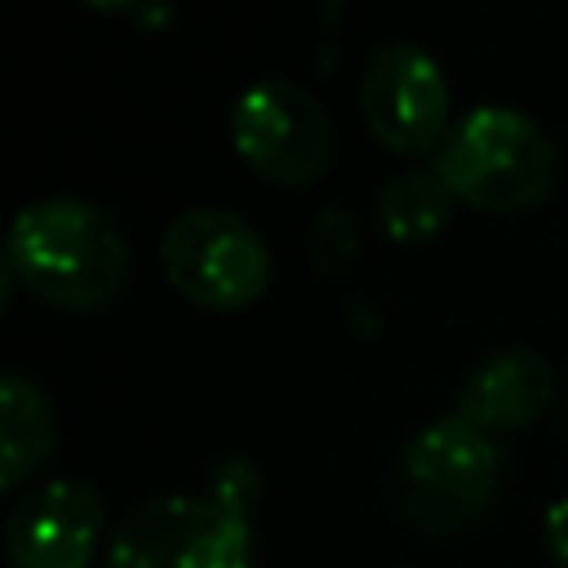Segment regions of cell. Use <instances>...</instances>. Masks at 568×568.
Wrapping results in <instances>:
<instances>
[{
  "instance_id": "3957f363",
  "label": "cell",
  "mask_w": 568,
  "mask_h": 568,
  "mask_svg": "<svg viewBox=\"0 0 568 568\" xmlns=\"http://www.w3.org/2000/svg\"><path fill=\"white\" fill-rule=\"evenodd\" d=\"M497 444L448 413L426 422L395 462V506L413 528L453 532L470 524L497 488Z\"/></svg>"
},
{
  "instance_id": "52a82bcc",
  "label": "cell",
  "mask_w": 568,
  "mask_h": 568,
  "mask_svg": "<svg viewBox=\"0 0 568 568\" xmlns=\"http://www.w3.org/2000/svg\"><path fill=\"white\" fill-rule=\"evenodd\" d=\"M448 75L413 40H386L373 49L359 75V111L373 138L390 151H435L448 124Z\"/></svg>"
},
{
  "instance_id": "8fae6325",
  "label": "cell",
  "mask_w": 568,
  "mask_h": 568,
  "mask_svg": "<svg viewBox=\"0 0 568 568\" xmlns=\"http://www.w3.org/2000/svg\"><path fill=\"white\" fill-rule=\"evenodd\" d=\"M448 209H453L448 182L439 173H422V169H408V173L390 178L377 195V217H382V231L390 240L435 235L448 222Z\"/></svg>"
},
{
  "instance_id": "4fadbf2b",
  "label": "cell",
  "mask_w": 568,
  "mask_h": 568,
  "mask_svg": "<svg viewBox=\"0 0 568 568\" xmlns=\"http://www.w3.org/2000/svg\"><path fill=\"white\" fill-rule=\"evenodd\" d=\"M84 4H93V9H129L133 0H84Z\"/></svg>"
},
{
  "instance_id": "8992f818",
  "label": "cell",
  "mask_w": 568,
  "mask_h": 568,
  "mask_svg": "<svg viewBox=\"0 0 568 568\" xmlns=\"http://www.w3.org/2000/svg\"><path fill=\"white\" fill-rule=\"evenodd\" d=\"M231 142L248 169L271 182L302 186L324 173L333 155V120L315 93L293 80L266 75L231 106Z\"/></svg>"
},
{
  "instance_id": "30bf717a",
  "label": "cell",
  "mask_w": 568,
  "mask_h": 568,
  "mask_svg": "<svg viewBox=\"0 0 568 568\" xmlns=\"http://www.w3.org/2000/svg\"><path fill=\"white\" fill-rule=\"evenodd\" d=\"M53 408L27 373L0 377V488H18L53 453Z\"/></svg>"
},
{
  "instance_id": "ba28073f",
  "label": "cell",
  "mask_w": 568,
  "mask_h": 568,
  "mask_svg": "<svg viewBox=\"0 0 568 568\" xmlns=\"http://www.w3.org/2000/svg\"><path fill=\"white\" fill-rule=\"evenodd\" d=\"M106 532V510L93 484H36L4 519V559L13 568H89Z\"/></svg>"
},
{
  "instance_id": "6da1fadb",
  "label": "cell",
  "mask_w": 568,
  "mask_h": 568,
  "mask_svg": "<svg viewBox=\"0 0 568 568\" xmlns=\"http://www.w3.org/2000/svg\"><path fill=\"white\" fill-rule=\"evenodd\" d=\"M4 266L53 306H102L129 275L120 226L80 195H44L18 209L4 244Z\"/></svg>"
},
{
  "instance_id": "5b68a950",
  "label": "cell",
  "mask_w": 568,
  "mask_h": 568,
  "mask_svg": "<svg viewBox=\"0 0 568 568\" xmlns=\"http://www.w3.org/2000/svg\"><path fill=\"white\" fill-rule=\"evenodd\" d=\"M160 262L182 297L213 311L248 306L271 284V253L257 226L213 204H195L164 226Z\"/></svg>"
},
{
  "instance_id": "9c48e42d",
  "label": "cell",
  "mask_w": 568,
  "mask_h": 568,
  "mask_svg": "<svg viewBox=\"0 0 568 568\" xmlns=\"http://www.w3.org/2000/svg\"><path fill=\"white\" fill-rule=\"evenodd\" d=\"M550 399H555V368L546 364V355L528 346H506L484 355L466 373L457 390V417H466L484 435L524 430L550 408Z\"/></svg>"
},
{
  "instance_id": "7c38bea8",
  "label": "cell",
  "mask_w": 568,
  "mask_h": 568,
  "mask_svg": "<svg viewBox=\"0 0 568 568\" xmlns=\"http://www.w3.org/2000/svg\"><path fill=\"white\" fill-rule=\"evenodd\" d=\"M541 528H546V546H550L555 564L568 568V497H555V501L546 506Z\"/></svg>"
},
{
  "instance_id": "277c9868",
  "label": "cell",
  "mask_w": 568,
  "mask_h": 568,
  "mask_svg": "<svg viewBox=\"0 0 568 568\" xmlns=\"http://www.w3.org/2000/svg\"><path fill=\"white\" fill-rule=\"evenodd\" d=\"M106 568H253L248 510L213 493L151 497L111 532Z\"/></svg>"
},
{
  "instance_id": "7a4b0ae2",
  "label": "cell",
  "mask_w": 568,
  "mask_h": 568,
  "mask_svg": "<svg viewBox=\"0 0 568 568\" xmlns=\"http://www.w3.org/2000/svg\"><path fill=\"white\" fill-rule=\"evenodd\" d=\"M559 155L550 133L519 106H470L435 146V173L475 209L515 213L537 204L555 182Z\"/></svg>"
}]
</instances>
